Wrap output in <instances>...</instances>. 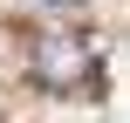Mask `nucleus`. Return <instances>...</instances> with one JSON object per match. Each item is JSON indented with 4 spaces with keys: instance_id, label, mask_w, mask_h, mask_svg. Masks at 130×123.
<instances>
[{
    "instance_id": "nucleus-2",
    "label": "nucleus",
    "mask_w": 130,
    "mask_h": 123,
    "mask_svg": "<svg viewBox=\"0 0 130 123\" xmlns=\"http://www.w3.org/2000/svg\"><path fill=\"white\" fill-rule=\"evenodd\" d=\"M48 7H75V0H48Z\"/></svg>"
},
{
    "instance_id": "nucleus-1",
    "label": "nucleus",
    "mask_w": 130,
    "mask_h": 123,
    "mask_svg": "<svg viewBox=\"0 0 130 123\" xmlns=\"http://www.w3.org/2000/svg\"><path fill=\"white\" fill-rule=\"evenodd\" d=\"M27 68H34L41 89H82L89 68H96V48H89L82 34H69V27H48V34H34Z\"/></svg>"
}]
</instances>
